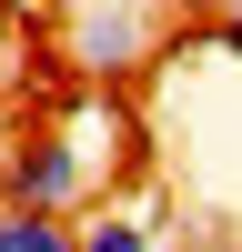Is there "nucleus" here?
Masks as SVG:
<instances>
[{
    "label": "nucleus",
    "instance_id": "39448f33",
    "mask_svg": "<svg viewBox=\"0 0 242 252\" xmlns=\"http://www.w3.org/2000/svg\"><path fill=\"white\" fill-rule=\"evenodd\" d=\"M10 40H20V0H0V61H10Z\"/></svg>",
    "mask_w": 242,
    "mask_h": 252
},
{
    "label": "nucleus",
    "instance_id": "f03ea898",
    "mask_svg": "<svg viewBox=\"0 0 242 252\" xmlns=\"http://www.w3.org/2000/svg\"><path fill=\"white\" fill-rule=\"evenodd\" d=\"M131 61H141V10L131 0H71V71L111 81Z\"/></svg>",
    "mask_w": 242,
    "mask_h": 252
},
{
    "label": "nucleus",
    "instance_id": "f257e3e1",
    "mask_svg": "<svg viewBox=\"0 0 242 252\" xmlns=\"http://www.w3.org/2000/svg\"><path fill=\"white\" fill-rule=\"evenodd\" d=\"M0 202H30V212L81 202V141L71 131H20L0 152Z\"/></svg>",
    "mask_w": 242,
    "mask_h": 252
},
{
    "label": "nucleus",
    "instance_id": "7ed1b4c3",
    "mask_svg": "<svg viewBox=\"0 0 242 252\" xmlns=\"http://www.w3.org/2000/svg\"><path fill=\"white\" fill-rule=\"evenodd\" d=\"M0 252H81V232L60 212H30V202H0Z\"/></svg>",
    "mask_w": 242,
    "mask_h": 252
},
{
    "label": "nucleus",
    "instance_id": "0eeeda50",
    "mask_svg": "<svg viewBox=\"0 0 242 252\" xmlns=\"http://www.w3.org/2000/svg\"><path fill=\"white\" fill-rule=\"evenodd\" d=\"M192 252H242V242H192Z\"/></svg>",
    "mask_w": 242,
    "mask_h": 252
},
{
    "label": "nucleus",
    "instance_id": "423d86ee",
    "mask_svg": "<svg viewBox=\"0 0 242 252\" xmlns=\"http://www.w3.org/2000/svg\"><path fill=\"white\" fill-rule=\"evenodd\" d=\"M212 40H222V51H232V61H242V10H232V20H222V31H212Z\"/></svg>",
    "mask_w": 242,
    "mask_h": 252
},
{
    "label": "nucleus",
    "instance_id": "20e7f679",
    "mask_svg": "<svg viewBox=\"0 0 242 252\" xmlns=\"http://www.w3.org/2000/svg\"><path fill=\"white\" fill-rule=\"evenodd\" d=\"M81 252H151V212H121V202H101V212L81 222Z\"/></svg>",
    "mask_w": 242,
    "mask_h": 252
},
{
    "label": "nucleus",
    "instance_id": "6e6552de",
    "mask_svg": "<svg viewBox=\"0 0 242 252\" xmlns=\"http://www.w3.org/2000/svg\"><path fill=\"white\" fill-rule=\"evenodd\" d=\"M30 10H40V0H30Z\"/></svg>",
    "mask_w": 242,
    "mask_h": 252
}]
</instances>
